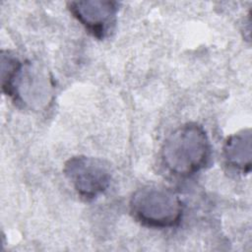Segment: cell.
<instances>
[{
	"label": "cell",
	"mask_w": 252,
	"mask_h": 252,
	"mask_svg": "<svg viewBox=\"0 0 252 252\" xmlns=\"http://www.w3.org/2000/svg\"><path fill=\"white\" fill-rule=\"evenodd\" d=\"M70 12L94 36L102 39L113 30L118 5L113 1L87 0L69 3Z\"/></svg>",
	"instance_id": "cell-4"
},
{
	"label": "cell",
	"mask_w": 252,
	"mask_h": 252,
	"mask_svg": "<svg viewBox=\"0 0 252 252\" xmlns=\"http://www.w3.org/2000/svg\"><path fill=\"white\" fill-rule=\"evenodd\" d=\"M130 212L143 225L170 228L180 222L183 204L172 190L163 186L148 185L134 192L130 199Z\"/></svg>",
	"instance_id": "cell-2"
},
{
	"label": "cell",
	"mask_w": 252,
	"mask_h": 252,
	"mask_svg": "<svg viewBox=\"0 0 252 252\" xmlns=\"http://www.w3.org/2000/svg\"><path fill=\"white\" fill-rule=\"evenodd\" d=\"M63 172L85 200H94L103 194L111 182L109 167L96 158L73 157L65 162Z\"/></svg>",
	"instance_id": "cell-3"
},
{
	"label": "cell",
	"mask_w": 252,
	"mask_h": 252,
	"mask_svg": "<svg viewBox=\"0 0 252 252\" xmlns=\"http://www.w3.org/2000/svg\"><path fill=\"white\" fill-rule=\"evenodd\" d=\"M251 130H241L227 138L223 147V157L227 165L242 173L251 169Z\"/></svg>",
	"instance_id": "cell-5"
},
{
	"label": "cell",
	"mask_w": 252,
	"mask_h": 252,
	"mask_svg": "<svg viewBox=\"0 0 252 252\" xmlns=\"http://www.w3.org/2000/svg\"><path fill=\"white\" fill-rule=\"evenodd\" d=\"M211 158V143L205 129L186 123L171 132L161 148V162L178 177H188L203 169Z\"/></svg>",
	"instance_id": "cell-1"
}]
</instances>
